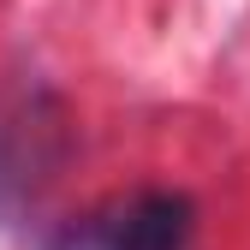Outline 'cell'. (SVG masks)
Here are the masks:
<instances>
[{
	"instance_id": "obj_1",
	"label": "cell",
	"mask_w": 250,
	"mask_h": 250,
	"mask_svg": "<svg viewBox=\"0 0 250 250\" xmlns=\"http://www.w3.org/2000/svg\"><path fill=\"white\" fill-rule=\"evenodd\" d=\"M54 250H191V203L173 191L102 203L60 232Z\"/></svg>"
}]
</instances>
